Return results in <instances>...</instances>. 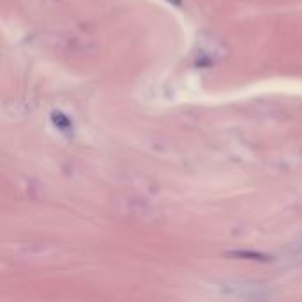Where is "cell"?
Wrapping results in <instances>:
<instances>
[{
    "label": "cell",
    "mask_w": 302,
    "mask_h": 302,
    "mask_svg": "<svg viewBox=\"0 0 302 302\" xmlns=\"http://www.w3.org/2000/svg\"><path fill=\"white\" fill-rule=\"evenodd\" d=\"M230 256H239V258H251V260H261V261H267L268 256L267 254H261V253H230Z\"/></svg>",
    "instance_id": "obj_1"
}]
</instances>
